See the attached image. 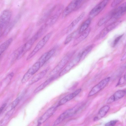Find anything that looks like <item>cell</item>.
Here are the masks:
<instances>
[{"label": "cell", "instance_id": "6da1fadb", "mask_svg": "<svg viewBox=\"0 0 126 126\" xmlns=\"http://www.w3.org/2000/svg\"><path fill=\"white\" fill-rule=\"evenodd\" d=\"M44 32L42 30L40 29L19 50L16 59L18 60L22 58L31 48L35 42L43 35Z\"/></svg>", "mask_w": 126, "mask_h": 126}, {"label": "cell", "instance_id": "7a4b0ae2", "mask_svg": "<svg viewBox=\"0 0 126 126\" xmlns=\"http://www.w3.org/2000/svg\"><path fill=\"white\" fill-rule=\"evenodd\" d=\"M63 5L60 4L54 6L50 9L49 16L45 22L44 24L47 27L53 25L63 12Z\"/></svg>", "mask_w": 126, "mask_h": 126}, {"label": "cell", "instance_id": "3957f363", "mask_svg": "<svg viewBox=\"0 0 126 126\" xmlns=\"http://www.w3.org/2000/svg\"><path fill=\"white\" fill-rule=\"evenodd\" d=\"M83 104L79 103L74 107L68 109L62 113L54 122L53 126L57 125L64 120L76 114L82 107Z\"/></svg>", "mask_w": 126, "mask_h": 126}, {"label": "cell", "instance_id": "277c9868", "mask_svg": "<svg viewBox=\"0 0 126 126\" xmlns=\"http://www.w3.org/2000/svg\"><path fill=\"white\" fill-rule=\"evenodd\" d=\"M74 52L68 53L61 60L56 66L52 70L49 74L52 77L57 74L66 65L73 54Z\"/></svg>", "mask_w": 126, "mask_h": 126}, {"label": "cell", "instance_id": "5b68a950", "mask_svg": "<svg viewBox=\"0 0 126 126\" xmlns=\"http://www.w3.org/2000/svg\"><path fill=\"white\" fill-rule=\"evenodd\" d=\"M52 32H50L45 35L38 43L33 50L29 54L27 58L28 60L32 57L40 50L42 48L49 39Z\"/></svg>", "mask_w": 126, "mask_h": 126}, {"label": "cell", "instance_id": "8992f818", "mask_svg": "<svg viewBox=\"0 0 126 126\" xmlns=\"http://www.w3.org/2000/svg\"><path fill=\"white\" fill-rule=\"evenodd\" d=\"M12 16L11 11L8 9L4 10L1 13L0 16V30L3 31L10 23Z\"/></svg>", "mask_w": 126, "mask_h": 126}, {"label": "cell", "instance_id": "52a82bcc", "mask_svg": "<svg viewBox=\"0 0 126 126\" xmlns=\"http://www.w3.org/2000/svg\"><path fill=\"white\" fill-rule=\"evenodd\" d=\"M110 77H108L102 80L92 89L88 95V97L92 96L103 89L109 83Z\"/></svg>", "mask_w": 126, "mask_h": 126}, {"label": "cell", "instance_id": "ba28073f", "mask_svg": "<svg viewBox=\"0 0 126 126\" xmlns=\"http://www.w3.org/2000/svg\"><path fill=\"white\" fill-rule=\"evenodd\" d=\"M41 67L40 62L38 61L36 62L24 74L21 80L22 83H24L27 82L32 76L38 71Z\"/></svg>", "mask_w": 126, "mask_h": 126}, {"label": "cell", "instance_id": "9c48e42d", "mask_svg": "<svg viewBox=\"0 0 126 126\" xmlns=\"http://www.w3.org/2000/svg\"><path fill=\"white\" fill-rule=\"evenodd\" d=\"M110 0H103L90 12L89 14V18H93L97 16L106 7Z\"/></svg>", "mask_w": 126, "mask_h": 126}, {"label": "cell", "instance_id": "30bf717a", "mask_svg": "<svg viewBox=\"0 0 126 126\" xmlns=\"http://www.w3.org/2000/svg\"><path fill=\"white\" fill-rule=\"evenodd\" d=\"M126 12V2L121 4L113 10L112 16L111 18L113 21H117Z\"/></svg>", "mask_w": 126, "mask_h": 126}, {"label": "cell", "instance_id": "8fae6325", "mask_svg": "<svg viewBox=\"0 0 126 126\" xmlns=\"http://www.w3.org/2000/svg\"><path fill=\"white\" fill-rule=\"evenodd\" d=\"M58 107L57 104L49 108L38 119L37 121L38 125H40L44 123L51 116Z\"/></svg>", "mask_w": 126, "mask_h": 126}, {"label": "cell", "instance_id": "7c38bea8", "mask_svg": "<svg viewBox=\"0 0 126 126\" xmlns=\"http://www.w3.org/2000/svg\"><path fill=\"white\" fill-rule=\"evenodd\" d=\"M80 60V53L73 59L69 64L59 73V76H62L65 74L71 69Z\"/></svg>", "mask_w": 126, "mask_h": 126}, {"label": "cell", "instance_id": "4fadbf2b", "mask_svg": "<svg viewBox=\"0 0 126 126\" xmlns=\"http://www.w3.org/2000/svg\"><path fill=\"white\" fill-rule=\"evenodd\" d=\"M78 9L77 0H73L67 6L63 12L62 17L64 18L74 10Z\"/></svg>", "mask_w": 126, "mask_h": 126}, {"label": "cell", "instance_id": "5bb4252c", "mask_svg": "<svg viewBox=\"0 0 126 126\" xmlns=\"http://www.w3.org/2000/svg\"><path fill=\"white\" fill-rule=\"evenodd\" d=\"M81 89H79L74 92L68 94L62 98L58 102V106L63 105L76 96L81 92Z\"/></svg>", "mask_w": 126, "mask_h": 126}, {"label": "cell", "instance_id": "9a60e30c", "mask_svg": "<svg viewBox=\"0 0 126 126\" xmlns=\"http://www.w3.org/2000/svg\"><path fill=\"white\" fill-rule=\"evenodd\" d=\"M126 94L125 90L117 91L108 99L107 103L110 104L119 100L123 97Z\"/></svg>", "mask_w": 126, "mask_h": 126}, {"label": "cell", "instance_id": "2e32d148", "mask_svg": "<svg viewBox=\"0 0 126 126\" xmlns=\"http://www.w3.org/2000/svg\"><path fill=\"white\" fill-rule=\"evenodd\" d=\"M110 109V107L108 105L102 107L99 110L97 116L94 117L93 120L96 121L103 117L108 112Z\"/></svg>", "mask_w": 126, "mask_h": 126}, {"label": "cell", "instance_id": "e0dca14e", "mask_svg": "<svg viewBox=\"0 0 126 126\" xmlns=\"http://www.w3.org/2000/svg\"><path fill=\"white\" fill-rule=\"evenodd\" d=\"M48 70V69L47 68L35 75L29 81L28 85H31L42 79L46 75Z\"/></svg>", "mask_w": 126, "mask_h": 126}, {"label": "cell", "instance_id": "ac0fdd59", "mask_svg": "<svg viewBox=\"0 0 126 126\" xmlns=\"http://www.w3.org/2000/svg\"><path fill=\"white\" fill-rule=\"evenodd\" d=\"M91 30L90 28H88L86 30L81 33V35L75 40L74 42V45L78 44L86 38L89 35Z\"/></svg>", "mask_w": 126, "mask_h": 126}, {"label": "cell", "instance_id": "d6986e66", "mask_svg": "<svg viewBox=\"0 0 126 126\" xmlns=\"http://www.w3.org/2000/svg\"><path fill=\"white\" fill-rule=\"evenodd\" d=\"M85 14V12H83L78 17L72 21L67 28V32H69L72 30L83 18Z\"/></svg>", "mask_w": 126, "mask_h": 126}, {"label": "cell", "instance_id": "ffe728a7", "mask_svg": "<svg viewBox=\"0 0 126 126\" xmlns=\"http://www.w3.org/2000/svg\"><path fill=\"white\" fill-rule=\"evenodd\" d=\"M113 12V10L101 18L98 23V26H101L104 24L107 23L112 17Z\"/></svg>", "mask_w": 126, "mask_h": 126}, {"label": "cell", "instance_id": "44dd1931", "mask_svg": "<svg viewBox=\"0 0 126 126\" xmlns=\"http://www.w3.org/2000/svg\"><path fill=\"white\" fill-rule=\"evenodd\" d=\"M56 78V77L55 76L50 78L39 86L37 87L34 90L33 92L34 93H36L42 90L50 83V82L55 79Z\"/></svg>", "mask_w": 126, "mask_h": 126}, {"label": "cell", "instance_id": "7402d4cb", "mask_svg": "<svg viewBox=\"0 0 126 126\" xmlns=\"http://www.w3.org/2000/svg\"><path fill=\"white\" fill-rule=\"evenodd\" d=\"M12 38H10L4 42L0 46V54L1 55L6 50L12 43Z\"/></svg>", "mask_w": 126, "mask_h": 126}, {"label": "cell", "instance_id": "603a6c76", "mask_svg": "<svg viewBox=\"0 0 126 126\" xmlns=\"http://www.w3.org/2000/svg\"><path fill=\"white\" fill-rule=\"evenodd\" d=\"M91 19L89 18L83 23L79 30V34H81L88 28L91 23Z\"/></svg>", "mask_w": 126, "mask_h": 126}, {"label": "cell", "instance_id": "cb8c5ba5", "mask_svg": "<svg viewBox=\"0 0 126 126\" xmlns=\"http://www.w3.org/2000/svg\"><path fill=\"white\" fill-rule=\"evenodd\" d=\"M94 46L92 45L87 46L82 52L80 53V60L84 58L89 53L91 50Z\"/></svg>", "mask_w": 126, "mask_h": 126}, {"label": "cell", "instance_id": "d4e9b609", "mask_svg": "<svg viewBox=\"0 0 126 126\" xmlns=\"http://www.w3.org/2000/svg\"><path fill=\"white\" fill-rule=\"evenodd\" d=\"M78 33H79V30L75 31L69 34L66 37L65 41L64 44L66 45L69 43L77 36Z\"/></svg>", "mask_w": 126, "mask_h": 126}, {"label": "cell", "instance_id": "484cf974", "mask_svg": "<svg viewBox=\"0 0 126 126\" xmlns=\"http://www.w3.org/2000/svg\"><path fill=\"white\" fill-rule=\"evenodd\" d=\"M121 22L120 20H117L109 25L105 27L109 32L115 28Z\"/></svg>", "mask_w": 126, "mask_h": 126}, {"label": "cell", "instance_id": "4316f807", "mask_svg": "<svg viewBox=\"0 0 126 126\" xmlns=\"http://www.w3.org/2000/svg\"><path fill=\"white\" fill-rule=\"evenodd\" d=\"M56 51V49L54 48L48 51L45 53L46 56L45 57L46 62L49 60L54 54Z\"/></svg>", "mask_w": 126, "mask_h": 126}, {"label": "cell", "instance_id": "83f0119b", "mask_svg": "<svg viewBox=\"0 0 126 126\" xmlns=\"http://www.w3.org/2000/svg\"><path fill=\"white\" fill-rule=\"evenodd\" d=\"M14 109H11V110L7 112L3 119L2 120V121L1 122L0 124H3L4 122V123L9 118L12 114L14 110Z\"/></svg>", "mask_w": 126, "mask_h": 126}, {"label": "cell", "instance_id": "f1b7e54d", "mask_svg": "<svg viewBox=\"0 0 126 126\" xmlns=\"http://www.w3.org/2000/svg\"><path fill=\"white\" fill-rule=\"evenodd\" d=\"M21 98V96H18L13 102L11 106V109H15L19 103Z\"/></svg>", "mask_w": 126, "mask_h": 126}, {"label": "cell", "instance_id": "f546056e", "mask_svg": "<svg viewBox=\"0 0 126 126\" xmlns=\"http://www.w3.org/2000/svg\"><path fill=\"white\" fill-rule=\"evenodd\" d=\"M124 0H113L112 2L111 6L112 7H114L118 5Z\"/></svg>", "mask_w": 126, "mask_h": 126}, {"label": "cell", "instance_id": "4dcf8cb0", "mask_svg": "<svg viewBox=\"0 0 126 126\" xmlns=\"http://www.w3.org/2000/svg\"><path fill=\"white\" fill-rule=\"evenodd\" d=\"M118 121L116 120H113L106 123L105 126H113L115 125Z\"/></svg>", "mask_w": 126, "mask_h": 126}, {"label": "cell", "instance_id": "1f68e13d", "mask_svg": "<svg viewBox=\"0 0 126 126\" xmlns=\"http://www.w3.org/2000/svg\"><path fill=\"white\" fill-rule=\"evenodd\" d=\"M123 34L117 37L114 40L113 42V46L114 47L118 43L119 40L122 37Z\"/></svg>", "mask_w": 126, "mask_h": 126}, {"label": "cell", "instance_id": "d6a6232c", "mask_svg": "<svg viewBox=\"0 0 126 126\" xmlns=\"http://www.w3.org/2000/svg\"><path fill=\"white\" fill-rule=\"evenodd\" d=\"M126 81L123 77L121 78L118 81L116 86L121 85L123 84Z\"/></svg>", "mask_w": 126, "mask_h": 126}, {"label": "cell", "instance_id": "836d02e7", "mask_svg": "<svg viewBox=\"0 0 126 126\" xmlns=\"http://www.w3.org/2000/svg\"><path fill=\"white\" fill-rule=\"evenodd\" d=\"M78 4V9L82 5L84 2L85 0H77Z\"/></svg>", "mask_w": 126, "mask_h": 126}, {"label": "cell", "instance_id": "e575fe53", "mask_svg": "<svg viewBox=\"0 0 126 126\" xmlns=\"http://www.w3.org/2000/svg\"><path fill=\"white\" fill-rule=\"evenodd\" d=\"M6 105L7 104L6 103H4L1 107L0 109V113L2 111L4 108L6 106Z\"/></svg>", "mask_w": 126, "mask_h": 126}, {"label": "cell", "instance_id": "d590c367", "mask_svg": "<svg viewBox=\"0 0 126 126\" xmlns=\"http://www.w3.org/2000/svg\"><path fill=\"white\" fill-rule=\"evenodd\" d=\"M126 58V52L124 53L123 56L122 57L121 60V61H123L125 60Z\"/></svg>", "mask_w": 126, "mask_h": 126}, {"label": "cell", "instance_id": "8d00e7d4", "mask_svg": "<svg viewBox=\"0 0 126 126\" xmlns=\"http://www.w3.org/2000/svg\"><path fill=\"white\" fill-rule=\"evenodd\" d=\"M123 77L125 81H126V72L125 73Z\"/></svg>", "mask_w": 126, "mask_h": 126}, {"label": "cell", "instance_id": "74e56055", "mask_svg": "<svg viewBox=\"0 0 126 126\" xmlns=\"http://www.w3.org/2000/svg\"><path fill=\"white\" fill-rule=\"evenodd\" d=\"M123 67L124 69L126 68V62L124 64Z\"/></svg>", "mask_w": 126, "mask_h": 126}, {"label": "cell", "instance_id": "f35d334b", "mask_svg": "<svg viewBox=\"0 0 126 126\" xmlns=\"http://www.w3.org/2000/svg\"><path fill=\"white\" fill-rule=\"evenodd\" d=\"M125 90L126 91V89Z\"/></svg>", "mask_w": 126, "mask_h": 126}]
</instances>
